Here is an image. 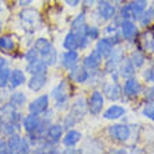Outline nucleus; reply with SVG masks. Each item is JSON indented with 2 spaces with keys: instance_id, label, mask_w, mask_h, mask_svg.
I'll list each match as a JSON object with an SVG mask.
<instances>
[{
  "instance_id": "13d9d810",
  "label": "nucleus",
  "mask_w": 154,
  "mask_h": 154,
  "mask_svg": "<svg viewBox=\"0 0 154 154\" xmlns=\"http://www.w3.org/2000/svg\"><path fill=\"white\" fill-rule=\"evenodd\" d=\"M2 29H3V23H2V20H0V32H2Z\"/></svg>"
},
{
  "instance_id": "473e14b6",
  "label": "nucleus",
  "mask_w": 154,
  "mask_h": 154,
  "mask_svg": "<svg viewBox=\"0 0 154 154\" xmlns=\"http://www.w3.org/2000/svg\"><path fill=\"white\" fill-rule=\"evenodd\" d=\"M102 34V29L100 28V25L98 24H85V35L88 37V39L91 42H95L98 38L101 37Z\"/></svg>"
},
{
  "instance_id": "dca6fc26",
  "label": "nucleus",
  "mask_w": 154,
  "mask_h": 154,
  "mask_svg": "<svg viewBox=\"0 0 154 154\" xmlns=\"http://www.w3.org/2000/svg\"><path fill=\"white\" fill-rule=\"evenodd\" d=\"M59 63L63 69L69 72L80 63V53L79 51H65L59 57Z\"/></svg>"
},
{
  "instance_id": "a211bd4d",
  "label": "nucleus",
  "mask_w": 154,
  "mask_h": 154,
  "mask_svg": "<svg viewBox=\"0 0 154 154\" xmlns=\"http://www.w3.org/2000/svg\"><path fill=\"white\" fill-rule=\"evenodd\" d=\"M27 83V73H25V70L23 69H11V73H10V80H8V87L7 88L10 91L13 90H17L20 88L21 85H24Z\"/></svg>"
},
{
  "instance_id": "ea45409f",
  "label": "nucleus",
  "mask_w": 154,
  "mask_h": 154,
  "mask_svg": "<svg viewBox=\"0 0 154 154\" xmlns=\"http://www.w3.org/2000/svg\"><path fill=\"white\" fill-rule=\"evenodd\" d=\"M23 59H24L27 63H29V62H34L37 60V59H39V53H38L37 48L35 46H31V48H28L27 51L24 52V55H23Z\"/></svg>"
},
{
  "instance_id": "412c9836",
  "label": "nucleus",
  "mask_w": 154,
  "mask_h": 154,
  "mask_svg": "<svg viewBox=\"0 0 154 154\" xmlns=\"http://www.w3.org/2000/svg\"><path fill=\"white\" fill-rule=\"evenodd\" d=\"M39 125H41V115H35L28 112L21 119V129H24L25 134L35 132Z\"/></svg>"
},
{
  "instance_id": "6ab92c4d",
  "label": "nucleus",
  "mask_w": 154,
  "mask_h": 154,
  "mask_svg": "<svg viewBox=\"0 0 154 154\" xmlns=\"http://www.w3.org/2000/svg\"><path fill=\"white\" fill-rule=\"evenodd\" d=\"M63 133H65V128L62 126V123L52 122L46 129V139L51 143H53L55 146H59V143L63 137Z\"/></svg>"
},
{
  "instance_id": "603ef678",
  "label": "nucleus",
  "mask_w": 154,
  "mask_h": 154,
  "mask_svg": "<svg viewBox=\"0 0 154 154\" xmlns=\"http://www.w3.org/2000/svg\"><path fill=\"white\" fill-rule=\"evenodd\" d=\"M108 2H111V3L115 4V6H118V7H119V6H121L122 3H125L123 0H108Z\"/></svg>"
},
{
  "instance_id": "4468645a",
  "label": "nucleus",
  "mask_w": 154,
  "mask_h": 154,
  "mask_svg": "<svg viewBox=\"0 0 154 154\" xmlns=\"http://www.w3.org/2000/svg\"><path fill=\"white\" fill-rule=\"evenodd\" d=\"M102 63H104V57L97 52V49L95 48L91 49V51L83 57V62H81V65L84 66L85 69H88L90 72H91V70L101 69Z\"/></svg>"
},
{
  "instance_id": "8fccbe9b",
  "label": "nucleus",
  "mask_w": 154,
  "mask_h": 154,
  "mask_svg": "<svg viewBox=\"0 0 154 154\" xmlns=\"http://www.w3.org/2000/svg\"><path fill=\"white\" fill-rule=\"evenodd\" d=\"M7 66H10V62H8L6 57L0 56V70L4 69V67H7Z\"/></svg>"
},
{
  "instance_id": "b1692460",
  "label": "nucleus",
  "mask_w": 154,
  "mask_h": 154,
  "mask_svg": "<svg viewBox=\"0 0 154 154\" xmlns=\"http://www.w3.org/2000/svg\"><path fill=\"white\" fill-rule=\"evenodd\" d=\"M94 48L97 49V52L101 55L104 59L105 57H108L111 55V52L114 51V44L111 42V39L106 35H104V37H100L97 41H95V46Z\"/></svg>"
},
{
  "instance_id": "37998d69",
  "label": "nucleus",
  "mask_w": 154,
  "mask_h": 154,
  "mask_svg": "<svg viewBox=\"0 0 154 154\" xmlns=\"http://www.w3.org/2000/svg\"><path fill=\"white\" fill-rule=\"evenodd\" d=\"M108 38L111 39V42L114 44V46H118V45H122L123 44V39L121 37V32H115L112 35H108Z\"/></svg>"
},
{
  "instance_id": "393cba45",
  "label": "nucleus",
  "mask_w": 154,
  "mask_h": 154,
  "mask_svg": "<svg viewBox=\"0 0 154 154\" xmlns=\"http://www.w3.org/2000/svg\"><path fill=\"white\" fill-rule=\"evenodd\" d=\"M27 87L29 91L32 93H39L46 87L48 84V76H31L29 79H27Z\"/></svg>"
},
{
  "instance_id": "5701e85b",
  "label": "nucleus",
  "mask_w": 154,
  "mask_h": 154,
  "mask_svg": "<svg viewBox=\"0 0 154 154\" xmlns=\"http://www.w3.org/2000/svg\"><path fill=\"white\" fill-rule=\"evenodd\" d=\"M126 3H128V7H129V11H130V18L133 21H137L140 14L149 6V0H129Z\"/></svg>"
},
{
  "instance_id": "bf43d9fd",
  "label": "nucleus",
  "mask_w": 154,
  "mask_h": 154,
  "mask_svg": "<svg viewBox=\"0 0 154 154\" xmlns=\"http://www.w3.org/2000/svg\"><path fill=\"white\" fill-rule=\"evenodd\" d=\"M153 53H154V46H153Z\"/></svg>"
},
{
  "instance_id": "7c9ffc66",
  "label": "nucleus",
  "mask_w": 154,
  "mask_h": 154,
  "mask_svg": "<svg viewBox=\"0 0 154 154\" xmlns=\"http://www.w3.org/2000/svg\"><path fill=\"white\" fill-rule=\"evenodd\" d=\"M62 46H63L65 51H79V45H77V39H76L74 31L69 29V32L66 34L63 41H62Z\"/></svg>"
},
{
  "instance_id": "bb28decb",
  "label": "nucleus",
  "mask_w": 154,
  "mask_h": 154,
  "mask_svg": "<svg viewBox=\"0 0 154 154\" xmlns=\"http://www.w3.org/2000/svg\"><path fill=\"white\" fill-rule=\"evenodd\" d=\"M128 57L130 59V62L133 63V66L136 67V69H143L144 66H146V63H147V55L143 51H140V49H133L132 52L128 55Z\"/></svg>"
},
{
  "instance_id": "f257e3e1",
  "label": "nucleus",
  "mask_w": 154,
  "mask_h": 154,
  "mask_svg": "<svg viewBox=\"0 0 154 154\" xmlns=\"http://www.w3.org/2000/svg\"><path fill=\"white\" fill-rule=\"evenodd\" d=\"M51 100H53V109L66 111L69 109L70 95H72V83L69 79H62L51 91Z\"/></svg>"
},
{
  "instance_id": "58836bf2",
  "label": "nucleus",
  "mask_w": 154,
  "mask_h": 154,
  "mask_svg": "<svg viewBox=\"0 0 154 154\" xmlns=\"http://www.w3.org/2000/svg\"><path fill=\"white\" fill-rule=\"evenodd\" d=\"M10 73H11L10 66L0 70V90H7L8 80H10Z\"/></svg>"
},
{
  "instance_id": "4be33fe9",
  "label": "nucleus",
  "mask_w": 154,
  "mask_h": 154,
  "mask_svg": "<svg viewBox=\"0 0 154 154\" xmlns=\"http://www.w3.org/2000/svg\"><path fill=\"white\" fill-rule=\"evenodd\" d=\"M48 69H49V66L44 60L37 59V60L27 63L24 70H25V73L29 74V76H48Z\"/></svg>"
},
{
  "instance_id": "ddd939ff",
  "label": "nucleus",
  "mask_w": 154,
  "mask_h": 154,
  "mask_svg": "<svg viewBox=\"0 0 154 154\" xmlns=\"http://www.w3.org/2000/svg\"><path fill=\"white\" fill-rule=\"evenodd\" d=\"M126 114H128L126 106H123L119 102H112L109 106L104 108L101 115H102V119H105V121L118 122V121H121L123 116H126Z\"/></svg>"
},
{
  "instance_id": "864d4df0",
  "label": "nucleus",
  "mask_w": 154,
  "mask_h": 154,
  "mask_svg": "<svg viewBox=\"0 0 154 154\" xmlns=\"http://www.w3.org/2000/svg\"><path fill=\"white\" fill-rule=\"evenodd\" d=\"M147 7H149V10L151 11V14H153V18H154V2L149 3V6H147Z\"/></svg>"
},
{
  "instance_id": "a878e982",
  "label": "nucleus",
  "mask_w": 154,
  "mask_h": 154,
  "mask_svg": "<svg viewBox=\"0 0 154 154\" xmlns=\"http://www.w3.org/2000/svg\"><path fill=\"white\" fill-rule=\"evenodd\" d=\"M118 72L121 74V79L122 80H125V79H129V77H133L136 76V72L137 69L133 66V63L130 62V59L128 56L123 57V60L121 62V65L118 67Z\"/></svg>"
},
{
  "instance_id": "72a5a7b5",
  "label": "nucleus",
  "mask_w": 154,
  "mask_h": 154,
  "mask_svg": "<svg viewBox=\"0 0 154 154\" xmlns=\"http://www.w3.org/2000/svg\"><path fill=\"white\" fill-rule=\"evenodd\" d=\"M137 25L139 27H142V28H147V27H150L151 24L154 23V18H153V14H151V11L149 10V7L144 10V11L140 14V17L137 18Z\"/></svg>"
},
{
  "instance_id": "c756f323",
  "label": "nucleus",
  "mask_w": 154,
  "mask_h": 154,
  "mask_svg": "<svg viewBox=\"0 0 154 154\" xmlns=\"http://www.w3.org/2000/svg\"><path fill=\"white\" fill-rule=\"evenodd\" d=\"M16 51V41L10 34L0 35V52H14Z\"/></svg>"
},
{
  "instance_id": "1a4fd4ad",
  "label": "nucleus",
  "mask_w": 154,
  "mask_h": 154,
  "mask_svg": "<svg viewBox=\"0 0 154 154\" xmlns=\"http://www.w3.org/2000/svg\"><path fill=\"white\" fill-rule=\"evenodd\" d=\"M87 105H88V114L91 116H100L105 108V97L100 88H93L87 98Z\"/></svg>"
},
{
  "instance_id": "a18cd8bd",
  "label": "nucleus",
  "mask_w": 154,
  "mask_h": 154,
  "mask_svg": "<svg viewBox=\"0 0 154 154\" xmlns=\"http://www.w3.org/2000/svg\"><path fill=\"white\" fill-rule=\"evenodd\" d=\"M98 0H81V6H83L84 10H88V8H94Z\"/></svg>"
},
{
  "instance_id": "423d86ee",
  "label": "nucleus",
  "mask_w": 154,
  "mask_h": 154,
  "mask_svg": "<svg viewBox=\"0 0 154 154\" xmlns=\"http://www.w3.org/2000/svg\"><path fill=\"white\" fill-rule=\"evenodd\" d=\"M143 90H144V85H143V83L139 80L136 76L125 79L123 83H122V94H123V98H122L121 101L129 102V101L137 100L143 94Z\"/></svg>"
},
{
  "instance_id": "5fc2aeb1",
  "label": "nucleus",
  "mask_w": 154,
  "mask_h": 154,
  "mask_svg": "<svg viewBox=\"0 0 154 154\" xmlns=\"http://www.w3.org/2000/svg\"><path fill=\"white\" fill-rule=\"evenodd\" d=\"M4 10V0H0V13Z\"/></svg>"
},
{
  "instance_id": "c85d7f7f",
  "label": "nucleus",
  "mask_w": 154,
  "mask_h": 154,
  "mask_svg": "<svg viewBox=\"0 0 154 154\" xmlns=\"http://www.w3.org/2000/svg\"><path fill=\"white\" fill-rule=\"evenodd\" d=\"M8 101L11 102L13 105H16L17 108H24V105H27L28 102V98H27V94L23 93V91H17V90H13L10 95H8Z\"/></svg>"
},
{
  "instance_id": "de8ad7c7",
  "label": "nucleus",
  "mask_w": 154,
  "mask_h": 154,
  "mask_svg": "<svg viewBox=\"0 0 154 154\" xmlns=\"http://www.w3.org/2000/svg\"><path fill=\"white\" fill-rule=\"evenodd\" d=\"M63 153H70V154H80L83 153V149H76V147H66L65 150H63Z\"/></svg>"
},
{
  "instance_id": "f8f14e48",
  "label": "nucleus",
  "mask_w": 154,
  "mask_h": 154,
  "mask_svg": "<svg viewBox=\"0 0 154 154\" xmlns=\"http://www.w3.org/2000/svg\"><path fill=\"white\" fill-rule=\"evenodd\" d=\"M48 108H51V95L49 94H41L34 98L32 101H29L27 105L28 112L35 115H42Z\"/></svg>"
},
{
  "instance_id": "c03bdc74",
  "label": "nucleus",
  "mask_w": 154,
  "mask_h": 154,
  "mask_svg": "<svg viewBox=\"0 0 154 154\" xmlns=\"http://www.w3.org/2000/svg\"><path fill=\"white\" fill-rule=\"evenodd\" d=\"M8 150H7V139L2 137V134H0V154H7Z\"/></svg>"
},
{
  "instance_id": "f704fd0d",
  "label": "nucleus",
  "mask_w": 154,
  "mask_h": 154,
  "mask_svg": "<svg viewBox=\"0 0 154 154\" xmlns=\"http://www.w3.org/2000/svg\"><path fill=\"white\" fill-rule=\"evenodd\" d=\"M84 24H87V13H85V10H81L79 14L74 16L73 20L70 21V29L76 31L77 28H80L81 25H84Z\"/></svg>"
},
{
  "instance_id": "9b49d317",
  "label": "nucleus",
  "mask_w": 154,
  "mask_h": 154,
  "mask_svg": "<svg viewBox=\"0 0 154 154\" xmlns=\"http://www.w3.org/2000/svg\"><path fill=\"white\" fill-rule=\"evenodd\" d=\"M0 116L3 119V122H14V123H21V119L24 115L21 114L20 108H17L16 105H13L10 101L3 102L0 105Z\"/></svg>"
},
{
  "instance_id": "20e7f679",
  "label": "nucleus",
  "mask_w": 154,
  "mask_h": 154,
  "mask_svg": "<svg viewBox=\"0 0 154 154\" xmlns=\"http://www.w3.org/2000/svg\"><path fill=\"white\" fill-rule=\"evenodd\" d=\"M106 133L109 136V139L115 143H128L130 142V139L133 136V126L129 125L128 122H114L112 125L108 126Z\"/></svg>"
},
{
  "instance_id": "aec40b11",
  "label": "nucleus",
  "mask_w": 154,
  "mask_h": 154,
  "mask_svg": "<svg viewBox=\"0 0 154 154\" xmlns=\"http://www.w3.org/2000/svg\"><path fill=\"white\" fill-rule=\"evenodd\" d=\"M83 140V133L77 129H67L63 133L60 143L63 144V147H76L77 144H80V142Z\"/></svg>"
},
{
  "instance_id": "4c0bfd02",
  "label": "nucleus",
  "mask_w": 154,
  "mask_h": 154,
  "mask_svg": "<svg viewBox=\"0 0 154 154\" xmlns=\"http://www.w3.org/2000/svg\"><path fill=\"white\" fill-rule=\"evenodd\" d=\"M140 114L143 118H146L147 121L154 123V102H144V105L140 109Z\"/></svg>"
},
{
  "instance_id": "3c124183",
  "label": "nucleus",
  "mask_w": 154,
  "mask_h": 154,
  "mask_svg": "<svg viewBox=\"0 0 154 154\" xmlns=\"http://www.w3.org/2000/svg\"><path fill=\"white\" fill-rule=\"evenodd\" d=\"M112 153H115V154H126L128 153V150H126V149H118V150H112Z\"/></svg>"
},
{
  "instance_id": "c9c22d12",
  "label": "nucleus",
  "mask_w": 154,
  "mask_h": 154,
  "mask_svg": "<svg viewBox=\"0 0 154 154\" xmlns=\"http://www.w3.org/2000/svg\"><path fill=\"white\" fill-rule=\"evenodd\" d=\"M21 130V123H14V122H4L3 130H2V136L8 137L14 133H20Z\"/></svg>"
},
{
  "instance_id": "e433bc0d",
  "label": "nucleus",
  "mask_w": 154,
  "mask_h": 154,
  "mask_svg": "<svg viewBox=\"0 0 154 154\" xmlns=\"http://www.w3.org/2000/svg\"><path fill=\"white\" fill-rule=\"evenodd\" d=\"M79 122L80 121H79V119H77V118L69 111V114H66L65 116H63V121H62L60 123H62V126L65 128V130H67V129H73V128H76Z\"/></svg>"
},
{
  "instance_id": "6e6d98bb",
  "label": "nucleus",
  "mask_w": 154,
  "mask_h": 154,
  "mask_svg": "<svg viewBox=\"0 0 154 154\" xmlns=\"http://www.w3.org/2000/svg\"><path fill=\"white\" fill-rule=\"evenodd\" d=\"M3 125H4V122L2 119V116H0V134H2V130H3Z\"/></svg>"
},
{
  "instance_id": "6e6552de",
  "label": "nucleus",
  "mask_w": 154,
  "mask_h": 154,
  "mask_svg": "<svg viewBox=\"0 0 154 154\" xmlns=\"http://www.w3.org/2000/svg\"><path fill=\"white\" fill-rule=\"evenodd\" d=\"M122 45H123V44H122ZM122 45L115 46L114 51L111 52L109 56L104 59V63H102V70L105 72L106 76H108V74H111L112 72H115V70H118L119 65H121V62L123 60V57L126 56L125 49L122 48Z\"/></svg>"
},
{
  "instance_id": "39448f33",
  "label": "nucleus",
  "mask_w": 154,
  "mask_h": 154,
  "mask_svg": "<svg viewBox=\"0 0 154 154\" xmlns=\"http://www.w3.org/2000/svg\"><path fill=\"white\" fill-rule=\"evenodd\" d=\"M116 13L118 6L112 4L108 0H98L97 4L94 6V20L97 21L98 25L105 24L116 16Z\"/></svg>"
},
{
  "instance_id": "49530a36",
  "label": "nucleus",
  "mask_w": 154,
  "mask_h": 154,
  "mask_svg": "<svg viewBox=\"0 0 154 154\" xmlns=\"http://www.w3.org/2000/svg\"><path fill=\"white\" fill-rule=\"evenodd\" d=\"M65 4L72 8H76L81 4V0H65Z\"/></svg>"
},
{
  "instance_id": "0eeeda50",
  "label": "nucleus",
  "mask_w": 154,
  "mask_h": 154,
  "mask_svg": "<svg viewBox=\"0 0 154 154\" xmlns=\"http://www.w3.org/2000/svg\"><path fill=\"white\" fill-rule=\"evenodd\" d=\"M119 32H121V37L123 39V42L132 45V44H136V41L139 38V34H140V29H139V25L136 21L121 20Z\"/></svg>"
},
{
  "instance_id": "f03ea898",
  "label": "nucleus",
  "mask_w": 154,
  "mask_h": 154,
  "mask_svg": "<svg viewBox=\"0 0 154 154\" xmlns=\"http://www.w3.org/2000/svg\"><path fill=\"white\" fill-rule=\"evenodd\" d=\"M39 53V59L41 60H44L49 67H52L57 63L59 60V55H57V49L55 48V45L48 39V38H37V39L34 41V45Z\"/></svg>"
},
{
  "instance_id": "2eb2a0df",
  "label": "nucleus",
  "mask_w": 154,
  "mask_h": 154,
  "mask_svg": "<svg viewBox=\"0 0 154 154\" xmlns=\"http://www.w3.org/2000/svg\"><path fill=\"white\" fill-rule=\"evenodd\" d=\"M70 112H72L79 121L84 119V116L88 114L87 98H85L84 95H77V97L74 98V101L72 102V105H70Z\"/></svg>"
},
{
  "instance_id": "7ed1b4c3",
  "label": "nucleus",
  "mask_w": 154,
  "mask_h": 154,
  "mask_svg": "<svg viewBox=\"0 0 154 154\" xmlns=\"http://www.w3.org/2000/svg\"><path fill=\"white\" fill-rule=\"evenodd\" d=\"M18 20H20L21 28L27 34H34L42 25V17L37 8L32 7H23L18 13Z\"/></svg>"
},
{
  "instance_id": "09e8293b",
  "label": "nucleus",
  "mask_w": 154,
  "mask_h": 154,
  "mask_svg": "<svg viewBox=\"0 0 154 154\" xmlns=\"http://www.w3.org/2000/svg\"><path fill=\"white\" fill-rule=\"evenodd\" d=\"M17 4L20 7H28L29 4H32V0H17Z\"/></svg>"
},
{
  "instance_id": "cd10ccee",
  "label": "nucleus",
  "mask_w": 154,
  "mask_h": 154,
  "mask_svg": "<svg viewBox=\"0 0 154 154\" xmlns=\"http://www.w3.org/2000/svg\"><path fill=\"white\" fill-rule=\"evenodd\" d=\"M76 34V39H77V45H79V51H87L91 45V41L88 39V37L85 35V24L81 25L80 28H77L74 31Z\"/></svg>"
},
{
  "instance_id": "a19ab883",
  "label": "nucleus",
  "mask_w": 154,
  "mask_h": 154,
  "mask_svg": "<svg viewBox=\"0 0 154 154\" xmlns=\"http://www.w3.org/2000/svg\"><path fill=\"white\" fill-rule=\"evenodd\" d=\"M142 79L146 84H154V66H149L143 70Z\"/></svg>"
},
{
  "instance_id": "052dcab7",
  "label": "nucleus",
  "mask_w": 154,
  "mask_h": 154,
  "mask_svg": "<svg viewBox=\"0 0 154 154\" xmlns=\"http://www.w3.org/2000/svg\"><path fill=\"white\" fill-rule=\"evenodd\" d=\"M153 102H154V100H153Z\"/></svg>"
},
{
  "instance_id": "4d7b16f0",
  "label": "nucleus",
  "mask_w": 154,
  "mask_h": 154,
  "mask_svg": "<svg viewBox=\"0 0 154 154\" xmlns=\"http://www.w3.org/2000/svg\"><path fill=\"white\" fill-rule=\"evenodd\" d=\"M2 104H3V95L0 94V105H2Z\"/></svg>"
},
{
  "instance_id": "9d476101",
  "label": "nucleus",
  "mask_w": 154,
  "mask_h": 154,
  "mask_svg": "<svg viewBox=\"0 0 154 154\" xmlns=\"http://www.w3.org/2000/svg\"><path fill=\"white\" fill-rule=\"evenodd\" d=\"M100 90L102 91L105 100H108V101H111V102H118L123 98L121 81H108V80H105L101 84Z\"/></svg>"
},
{
  "instance_id": "f3484780",
  "label": "nucleus",
  "mask_w": 154,
  "mask_h": 154,
  "mask_svg": "<svg viewBox=\"0 0 154 154\" xmlns=\"http://www.w3.org/2000/svg\"><path fill=\"white\" fill-rule=\"evenodd\" d=\"M88 77H90V70L85 69L83 65H77L76 67L70 69L69 74H67V79L70 81L76 83V84H85Z\"/></svg>"
},
{
  "instance_id": "2f4dec72",
  "label": "nucleus",
  "mask_w": 154,
  "mask_h": 154,
  "mask_svg": "<svg viewBox=\"0 0 154 154\" xmlns=\"http://www.w3.org/2000/svg\"><path fill=\"white\" fill-rule=\"evenodd\" d=\"M7 139V150L8 154H16L18 153V147H20L21 142V134L20 133H14L11 136H8Z\"/></svg>"
},
{
  "instance_id": "79ce46f5",
  "label": "nucleus",
  "mask_w": 154,
  "mask_h": 154,
  "mask_svg": "<svg viewBox=\"0 0 154 154\" xmlns=\"http://www.w3.org/2000/svg\"><path fill=\"white\" fill-rule=\"evenodd\" d=\"M32 150V146L29 143L27 136H21V142H20V147H18V153L20 154H28L29 151Z\"/></svg>"
}]
</instances>
